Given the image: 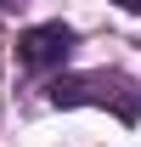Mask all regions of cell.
<instances>
[{"label":"cell","mask_w":141,"mask_h":147,"mask_svg":"<svg viewBox=\"0 0 141 147\" xmlns=\"http://www.w3.org/2000/svg\"><path fill=\"white\" fill-rule=\"evenodd\" d=\"M45 96H51V108H107L113 119H124V125L141 119V85L130 79V74H113V68L56 74Z\"/></svg>","instance_id":"obj_1"},{"label":"cell","mask_w":141,"mask_h":147,"mask_svg":"<svg viewBox=\"0 0 141 147\" xmlns=\"http://www.w3.org/2000/svg\"><path fill=\"white\" fill-rule=\"evenodd\" d=\"M0 6H23V0H0Z\"/></svg>","instance_id":"obj_4"},{"label":"cell","mask_w":141,"mask_h":147,"mask_svg":"<svg viewBox=\"0 0 141 147\" xmlns=\"http://www.w3.org/2000/svg\"><path fill=\"white\" fill-rule=\"evenodd\" d=\"M68 51H73V28H68V23H40V28H23V34H17V62L28 74L62 68Z\"/></svg>","instance_id":"obj_2"},{"label":"cell","mask_w":141,"mask_h":147,"mask_svg":"<svg viewBox=\"0 0 141 147\" xmlns=\"http://www.w3.org/2000/svg\"><path fill=\"white\" fill-rule=\"evenodd\" d=\"M113 6H124V11H141V0H113Z\"/></svg>","instance_id":"obj_3"}]
</instances>
